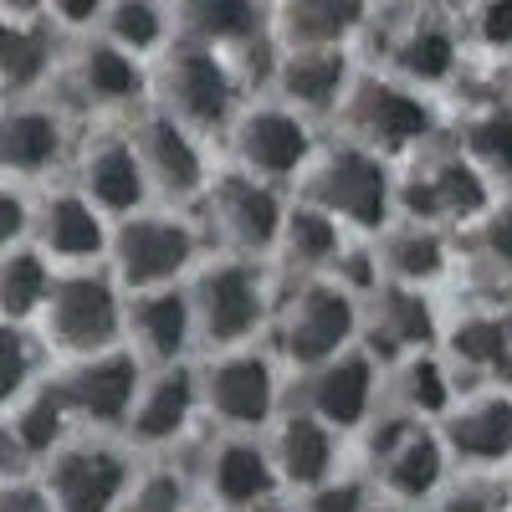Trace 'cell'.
<instances>
[{
	"label": "cell",
	"mask_w": 512,
	"mask_h": 512,
	"mask_svg": "<svg viewBox=\"0 0 512 512\" xmlns=\"http://www.w3.org/2000/svg\"><path fill=\"white\" fill-rule=\"evenodd\" d=\"M236 154L256 175H292L308 159V128L287 103L277 108H251L236 118Z\"/></svg>",
	"instance_id": "obj_11"
},
{
	"label": "cell",
	"mask_w": 512,
	"mask_h": 512,
	"mask_svg": "<svg viewBox=\"0 0 512 512\" xmlns=\"http://www.w3.org/2000/svg\"><path fill=\"white\" fill-rule=\"evenodd\" d=\"M277 472H272V461L267 451H256L246 441H221L216 451L205 456V487L210 497H216L221 507H251V502H267Z\"/></svg>",
	"instance_id": "obj_17"
},
{
	"label": "cell",
	"mask_w": 512,
	"mask_h": 512,
	"mask_svg": "<svg viewBox=\"0 0 512 512\" xmlns=\"http://www.w3.org/2000/svg\"><path fill=\"white\" fill-rule=\"evenodd\" d=\"M52 287V262L31 246L0 251V323H26L41 313V297Z\"/></svg>",
	"instance_id": "obj_28"
},
{
	"label": "cell",
	"mask_w": 512,
	"mask_h": 512,
	"mask_svg": "<svg viewBox=\"0 0 512 512\" xmlns=\"http://www.w3.org/2000/svg\"><path fill=\"white\" fill-rule=\"evenodd\" d=\"M103 6H108V0H47V6H41V16L57 21V26H67V31H88V26L103 21Z\"/></svg>",
	"instance_id": "obj_43"
},
{
	"label": "cell",
	"mask_w": 512,
	"mask_h": 512,
	"mask_svg": "<svg viewBox=\"0 0 512 512\" xmlns=\"http://www.w3.org/2000/svg\"><path fill=\"white\" fill-rule=\"evenodd\" d=\"M26 231H31V205L16 190H0V251L21 246Z\"/></svg>",
	"instance_id": "obj_45"
},
{
	"label": "cell",
	"mask_w": 512,
	"mask_h": 512,
	"mask_svg": "<svg viewBox=\"0 0 512 512\" xmlns=\"http://www.w3.org/2000/svg\"><path fill=\"white\" fill-rule=\"evenodd\" d=\"M210 205H216V221L221 231L241 246V251H267L277 246V226H282V205L262 180H246L231 175L210 190Z\"/></svg>",
	"instance_id": "obj_15"
},
{
	"label": "cell",
	"mask_w": 512,
	"mask_h": 512,
	"mask_svg": "<svg viewBox=\"0 0 512 512\" xmlns=\"http://www.w3.org/2000/svg\"><path fill=\"white\" fill-rule=\"evenodd\" d=\"M134 159L144 169V185H159L164 195H195L200 190V149L190 144V128L169 113H149L134 134Z\"/></svg>",
	"instance_id": "obj_10"
},
{
	"label": "cell",
	"mask_w": 512,
	"mask_h": 512,
	"mask_svg": "<svg viewBox=\"0 0 512 512\" xmlns=\"http://www.w3.org/2000/svg\"><path fill=\"white\" fill-rule=\"evenodd\" d=\"M436 512H492V502L487 497H477V492H456L451 502H441Z\"/></svg>",
	"instance_id": "obj_49"
},
{
	"label": "cell",
	"mask_w": 512,
	"mask_h": 512,
	"mask_svg": "<svg viewBox=\"0 0 512 512\" xmlns=\"http://www.w3.org/2000/svg\"><path fill=\"white\" fill-rule=\"evenodd\" d=\"M241 512H282V507H272V502H251V507H241Z\"/></svg>",
	"instance_id": "obj_52"
},
{
	"label": "cell",
	"mask_w": 512,
	"mask_h": 512,
	"mask_svg": "<svg viewBox=\"0 0 512 512\" xmlns=\"http://www.w3.org/2000/svg\"><path fill=\"white\" fill-rule=\"evenodd\" d=\"M0 512H52V502L36 482H6L0 477Z\"/></svg>",
	"instance_id": "obj_46"
},
{
	"label": "cell",
	"mask_w": 512,
	"mask_h": 512,
	"mask_svg": "<svg viewBox=\"0 0 512 512\" xmlns=\"http://www.w3.org/2000/svg\"><path fill=\"white\" fill-rule=\"evenodd\" d=\"M195 410V384L190 374H159L149 384H139L134 405H128V431H134V441L154 446V441H169L185 431V420Z\"/></svg>",
	"instance_id": "obj_21"
},
{
	"label": "cell",
	"mask_w": 512,
	"mask_h": 512,
	"mask_svg": "<svg viewBox=\"0 0 512 512\" xmlns=\"http://www.w3.org/2000/svg\"><path fill=\"white\" fill-rule=\"evenodd\" d=\"M103 41H113L128 57H149L169 36V11L164 0H108L103 6Z\"/></svg>",
	"instance_id": "obj_30"
},
{
	"label": "cell",
	"mask_w": 512,
	"mask_h": 512,
	"mask_svg": "<svg viewBox=\"0 0 512 512\" xmlns=\"http://www.w3.org/2000/svg\"><path fill=\"white\" fill-rule=\"evenodd\" d=\"M82 200L93 210H113V216H128L144 200V169L134 159L128 144H98L88 159H82Z\"/></svg>",
	"instance_id": "obj_20"
},
{
	"label": "cell",
	"mask_w": 512,
	"mask_h": 512,
	"mask_svg": "<svg viewBox=\"0 0 512 512\" xmlns=\"http://www.w3.org/2000/svg\"><path fill=\"white\" fill-rule=\"evenodd\" d=\"M41 6H47V0H0V16H11V21H41Z\"/></svg>",
	"instance_id": "obj_48"
},
{
	"label": "cell",
	"mask_w": 512,
	"mask_h": 512,
	"mask_svg": "<svg viewBox=\"0 0 512 512\" xmlns=\"http://www.w3.org/2000/svg\"><path fill=\"white\" fill-rule=\"evenodd\" d=\"M344 57H338V47H287L282 62H277V88L292 108H333L338 98H344Z\"/></svg>",
	"instance_id": "obj_16"
},
{
	"label": "cell",
	"mask_w": 512,
	"mask_h": 512,
	"mask_svg": "<svg viewBox=\"0 0 512 512\" xmlns=\"http://www.w3.org/2000/svg\"><path fill=\"white\" fill-rule=\"evenodd\" d=\"M405 400H410L415 410H425V415H441V410L451 405L446 374H441L436 359H410V369H405Z\"/></svg>",
	"instance_id": "obj_41"
},
{
	"label": "cell",
	"mask_w": 512,
	"mask_h": 512,
	"mask_svg": "<svg viewBox=\"0 0 512 512\" xmlns=\"http://www.w3.org/2000/svg\"><path fill=\"white\" fill-rule=\"evenodd\" d=\"M497 333H502V364H512V308L497 318Z\"/></svg>",
	"instance_id": "obj_50"
},
{
	"label": "cell",
	"mask_w": 512,
	"mask_h": 512,
	"mask_svg": "<svg viewBox=\"0 0 512 512\" xmlns=\"http://www.w3.org/2000/svg\"><path fill=\"white\" fill-rule=\"evenodd\" d=\"M57 390H62L72 415L93 420V425H118L128 415V405H134V395H139V369H134L128 354L103 349V354L77 359Z\"/></svg>",
	"instance_id": "obj_9"
},
{
	"label": "cell",
	"mask_w": 512,
	"mask_h": 512,
	"mask_svg": "<svg viewBox=\"0 0 512 512\" xmlns=\"http://www.w3.org/2000/svg\"><path fill=\"white\" fill-rule=\"evenodd\" d=\"M451 6H472V0H451Z\"/></svg>",
	"instance_id": "obj_53"
},
{
	"label": "cell",
	"mask_w": 512,
	"mask_h": 512,
	"mask_svg": "<svg viewBox=\"0 0 512 512\" xmlns=\"http://www.w3.org/2000/svg\"><path fill=\"white\" fill-rule=\"evenodd\" d=\"M159 98H164L159 113H169L185 128H221L236 108V77L226 72L216 47L180 41L159 62Z\"/></svg>",
	"instance_id": "obj_2"
},
{
	"label": "cell",
	"mask_w": 512,
	"mask_h": 512,
	"mask_svg": "<svg viewBox=\"0 0 512 512\" xmlns=\"http://www.w3.org/2000/svg\"><path fill=\"white\" fill-rule=\"evenodd\" d=\"M308 205L328 210L333 221L344 216L354 226H379L384 210H390V185H384L379 159L359 144L328 149L308 175Z\"/></svg>",
	"instance_id": "obj_3"
},
{
	"label": "cell",
	"mask_w": 512,
	"mask_h": 512,
	"mask_svg": "<svg viewBox=\"0 0 512 512\" xmlns=\"http://www.w3.org/2000/svg\"><path fill=\"white\" fill-rule=\"evenodd\" d=\"M451 349H456L466 364L502 369V333H497V318H466V323L451 333Z\"/></svg>",
	"instance_id": "obj_40"
},
{
	"label": "cell",
	"mask_w": 512,
	"mask_h": 512,
	"mask_svg": "<svg viewBox=\"0 0 512 512\" xmlns=\"http://www.w3.org/2000/svg\"><path fill=\"white\" fill-rule=\"evenodd\" d=\"M41 323H47V338L62 354L88 359V354L113 349V338L123 333V308L108 277L67 272V277H52L47 297H41Z\"/></svg>",
	"instance_id": "obj_1"
},
{
	"label": "cell",
	"mask_w": 512,
	"mask_h": 512,
	"mask_svg": "<svg viewBox=\"0 0 512 512\" xmlns=\"http://www.w3.org/2000/svg\"><path fill=\"white\" fill-rule=\"evenodd\" d=\"M113 512H185V492L169 472H149V477H128L123 497L113 502Z\"/></svg>",
	"instance_id": "obj_39"
},
{
	"label": "cell",
	"mask_w": 512,
	"mask_h": 512,
	"mask_svg": "<svg viewBox=\"0 0 512 512\" xmlns=\"http://www.w3.org/2000/svg\"><path fill=\"white\" fill-rule=\"evenodd\" d=\"M364 21V0H277V41L287 47H338Z\"/></svg>",
	"instance_id": "obj_19"
},
{
	"label": "cell",
	"mask_w": 512,
	"mask_h": 512,
	"mask_svg": "<svg viewBox=\"0 0 512 512\" xmlns=\"http://www.w3.org/2000/svg\"><path fill=\"white\" fill-rule=\"evenodd\" d=\"M344 123L349 134L359 139V149H405L415 144L425 128H431V113L425 103L400 88V82H359L344 98Z\"/></svg>",
	"instance_id": "obj_7"
},
{
	"label": "cell",
	"mask_w": 512,
	"mask_h": 512,
	"mask_svg": "<svg viewBox=\"0 0 512 512\" xmlns=\"http://www.w3.org/2000/svg\"><path fill=\"white\" fill-rule=\"evenodd\" d=\"M441 441L425 436V431H405L390 451L379 456V472H384V487L395 497H425L436 482H441Z\"/></svg>",
	"instance_id": "obj_29"
},
{
	"label": "cell",
	"mask_w": 512,
	"mask_h": 512,
	"mask_svg": "<svg viewBox=\"0 0 512 512\" xmlns=\"http://www.w3.org/2000/svg\"><path fill=\"white\" fill-rule=\"evenodd\" d=\"M466 159L487 175L512 180V108H482L466 123Z\"/></svg>",
	"instance_id": "obj_35"
},
{
	"label": "cell",
	"mask_w": 512,
	"mask_h": 512,
	"mask_svg": "<svg viewBox=\"0 0 512 512\" xmlns=\"http://www.w3.org/2000/svg\"><path fill=\"white\" fill-rule=\"evenodd\" d=\"M31 369H36V354H31V338L21 333V323H0V410L26 395Z\"/></svg>",
	"instance_id": "obj_38"
},
{
	"label": "cell",
	"mask_w": 512,
	"mask_h": 512,
	"mask_svg": "<svg viewBox=\"0 0 512 512\" xmlns=\"http://www.w3.org/2000/svg\"><path fill=\"white\" fill-rule=\"evenodd\" d=\"M308 512H364V487L359 482H318L308 497Z\"/></svg>",
	"instance_id": "obj_44"
},
{
	"label": "cell",
	"mask_w": 512,
	"mask_h": 512,
	"mask_svg": "<svg viewBox=\"0 0 512 512\" xmlns=\"http://www.w3.org/2000/svg\"><path fill=\"white\" fill-rule=\"evenodd\" d=\"M67 77H72V88L88 103H128L144 88L139 62L128 52H118L113 41H103V36L82 41V47L67 57Z\"/></svg>",
	"instance_id": "obj_18"
},
{
	"label": "cell",
	"mask_w": 512,
	"mask_h": 512,
	"mask_svg": "<svg viewBox=\"0 0 512 512\" xmlns=\"http://www.w3.org/2000/svg\"><path fill=\"white\" fill-rule=\"evenodd\" d=\"M195 236L169 216H134L113 236V267L128 287H164L175 272L190 267Z\"/></svg>",
	"instance_id": "obj_8"
},
{
	"label": "cell",
	"mask_w": 512,
	"mask_h": 512,
	"mask_svg": "<svg viewBox=\"0 0 512 512\" xmlns=\"http://www.w3.org/2000/svg\"><path fill=\"white\" fill-rule=\"evenodd\" d=\"M57 154H62V123L52 108H36V103L0 108V175L11 180L47 175Z\"/></svg>",
	"instance_id": "obj_13"
},
{
	"label": "cell",
	"mask_w": 512,
	"mask_h": 512,
	"mask_svg": "<svg viewBox=\"0 0 512 512\" xmlns=\"http://www.w3.org/2000/svg\"><path fill=\"white\" fill-rule=\"evenodd\" d=\"M369 395H374V374L369 359H328L313 379V420L323 425H359L369 415Z\"/></svg>",
	"instance_id": "obj_24"
},
{
	"label": "cell",
	"mask_w": 512,
	"mask_h": 512,
	"mask_svg": "<svg viewBox=\"0 0 512 512\" xmlns=\"http://www.w3.org/2000/svg\"><path fill=\"white\" fill-rule=\"evenodd\" d=\"M47 62H52V47H47V36H41V21L0 16V93L36 88Z\"/></svg>",
	"instance_id": "obj_31"
},
{
	"label": "cell",
	"mask_w": 512,
	"mask_h": 512,
	"mask_svg": "<svg viewBox=\"0 0 512 512\" xmlns=\"http://www.w3.org/2000/svg\"><path fill=\"white\" fill-rule=\"evenodd\" d=\"M451 67H456V41L436 21H415L395 41V72L410 77V82H441Z\"/></svg>",
	"instance_id": "obj_32"
},
{
	"label": "cell",
	"mask_w": 512,
	"mask_h": 512,
	"mask_svg": "<svg viewBox=\"0 0 512 512\" xmlns=\"http://www.w3.org/2000/svg\"><path fill=\"white\" fill-rule=\"evenodd\" d=\"M175 21L195 47H241L256 36V0H175Z\"/></svg>",
	"instance_id": "obj_25"
},
{
	"label": "cell",
	"mask_w": 512,
	"mask_h": 512,
	"mask_svg": "<svg viewBox=\"0 0 512 512\" xmlns=\"http://www.w3.org/2000/svg\"><path fill=\"white\" fill-rule=\"evenodd\" d=\"M487 251H497V256H507L512 262V210H497V216L487 221Z\"/></svg>",
	"instance_id": "obj_47"
},
{
	"label": "cell",
	"mask_w": 512,
	"mask_h": 512,
	"mask_svg": "<svg viewBox=\"0 0 512 512\" xmlns=\"http://www.w3.org/2000/svg\"><path fill=\"white\" fill-rule=\"evenodd\" d=\"M31 226H36V241H41L36 251L47 256V262L52 256L57 262H93V256H103V246H108L98 210L72 190H57V195L41 200L31 210Z\"/></svg>",
	"instance_id": "obj_12"
},
{
	"label": "cell",
	"mask_w": 512,
	"mask_h": 512,
	"mask_svg": "<svg viewBox=\"0 0 512 512\" xmlns=\"http://www.w3.org/2000/svg\"><path fill=\"white\" fill-rule=\"evenodd\" d=\"M16 461H21V456H16V446L6 441V431H0V477H6V472H11Z\"/></svg>",
	"instance_id": "obj_51"
},
{
	"label": "cell",
	"mask_w": 512,
	"mask_h": 512,
	"mask_svg": "<svg viewBox=\"0 0 512 512\" xmlns=\"http://www.w3.org/2000/svg\"><path fill=\"white\" fill-rule=\"evenodd\" d=\"M446 446L461 451L466 461H502V456H512V400L482 395L472 405L451 410Z\"/></svg>",
	"instance_id": "obj_22"
},
{
	"label": "cell",
	"mask_w": 512,
	"mask_h": 512,
	"mask_svg": "<svg viewBox=\"0 0 512 512\" xmlns=\"http://www.w3.org/2000/svg\"><path fill=\"white\" fill-rule=\"evenodd\" d=\"M128 487V466L108 446H67L47 466V492L52 512H113V502Z\"/></svg>",
	"instance_id": "obj_6"
},
{
	"label": "cell",
	"mask_w": 512,
	"mask_h": 512,
	"mask_svg": "<svg viewBox=\"0 0 512 512\" xmlns=\"http://www.w3.org/2000/svg\"><path fill=\"white\" fill-rule=\"evenodd\" d=\"M128 328H134V344L154 359H175L190 344V303L180 292H144L134 308H128Z\"/></svg>",
	"instance_id": "obj_27"
},
{
	"label": "cell",
	"mask_w": 512,
	"mask_h": 512,
	"mask_svg": "<svg viewBox=\"0 0 512 512\" xmlns=\"http://www.w3.org/2000/svg\"><path fill=\"white\" fill-rule=\"evenodd\" d=\"M277 241L287 251V262H297V267H328L338 256V226L318 205H303V210H292V216H282Z\"/></svg>",
	"instance_id": "obj_33"
},
{
	"label": "cell",
	"mask_w": 512,
	"mask_h": 512,
	"mask_svg": "<svg viewBox=\"0 0 512 512\" xmlns=\"http://www.w3.org/2000/svg\"><path fill=\"white\" fill-rule=\"evenodd\" d=\"M67 400L57 384H41V390H26L16 405H11V425H6V441L16 446V456H47L62 446L67 436Z\"/></svg>",
	"instance_id": "obj_26"
},
{
	"label": "cell",
	"mask_w": 512,
	"mask_h": 512,
	"mask_svg": "<svg viewBox=\"0 0 512 512\" xmlns=\"http://www.w3.org/2000/svg\"><path fill=\"white\" fill-rule=\"evenodd\" d=\"M190 333H200L205 344L231 349L241 338L256 333L262 323V287L246 267H210L190 287Z\"/></svg>",
	"instance_id": "obj_4"
},
{
	"label": "cell",
	"mask_w": 512,
	"mask_h": 512,
	"mask_svg": "<svg viewBox=\"0 0 512 512\" xmlns=\"http://www.w3.org/2000/svg\"><path fill=\"white\" fill-rule=\"evenodd\" d=\"M272 472L292 487H318L328 477V466H333V436H328V425L313 420V415H292L282 420V431L272 441Z\"/></svg>",
	"instance_id": "obj_23"
},
{
	"label": "cell",
	"mask_w": 512,
	"mask_h": 512,
	"mask_svg": "<svg viewBox=\"0 0 512 512\" xmlns=\"http://www.w3.org/2000/svg\"><path fill=\"white\" fill-rule=\"evenodd\" d=\"M472 21L487 47H512V0H472Z\"/></svg>",
	"instance_id": "obj_42"
},
{
	"label": "cell",
	"mask_w": 512,
	"mask_h": 512,
	"mask_svg": "<svg viewBox=\"0 0 512 512\" xmlns=\"http://www.w3.org/2000/svg\"><path fill=\"white\" fill-rule=\"evenodd\" d=\"M272 369L256 354H231L205 369V405L226 425H262L272 415Z\"/></svg>",
	"instance_id": "obj_14"
},
{
	"label": "cell",
	"mask_w": 512,
	"mask_h": 512,
	"mask_svg": "<svg viewBox=\"0 0 512 512\" xmlns=\"http://www.w3.org/2000/svg\"><path fill=\"white\" fill-rule=\"evenodd\" d=\"M425 185H431V195H436V216H477V210L487 205V185H482L472 159L436 164V175Z\"/></svg>",
	"instance_id": "obj_36"
},
{
	"label": "cell",
	"mask_w": 512,
	"mask_h": 512,
	"mask_svg": "<svg viewBox=\"0 0 512 512\" xmlns=\"http://www.w3.org/2000/svg\"><path fill=\"white\" fill-rule=\"evenodd\" d=\"M374 344L390 354H410L420 344H431V313H425V303H415L410 292H390L374 313Z\"/></svg>",
	"instance_id": "obj_34"
},
{
	"label": "cell",
	"mask_w": 512,
	"mask_h": 512,
	"mask_svg": "<svg viewBox=\"0 0 512 512\" xmlns=\"http://www.w3.org/2000/svg\"><path fill=\"white\" fill-rule=\"evenodd\" d=\"M354 333V303L344 287L308 282L287 297L282 308V349L297 364H328Z\"/></svg>",
	"instance_id": "obj_5"
},
{
	"label": "cell",
	"mask_w": 512,
	"mask_h": 512,
	"mask_svg": "<svg viewBox=\"0 0 512 512\" xmlns=\"http://www.w3.org/2000/svg\"><path fill=\"white\" fill-rule=\"evenodd\" d=\"M384 272H395L405 282H425L441 272V241L431 231H395L384 241Z\"/></svg>",
	"instance_id": "obj_37"
}]
</instances>
